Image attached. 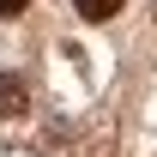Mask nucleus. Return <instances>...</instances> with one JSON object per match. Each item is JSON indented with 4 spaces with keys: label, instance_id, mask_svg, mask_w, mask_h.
<instances>
[{
    "label": "nucleus",
    "instance_id": "1",
    "mask_svg": "<svg viewBox=\"0 0 157 157\" xmlns=\"http://www.w3.org/2000/svg\"><path fill=\"white\" fill-rule=\"evenodd\" d=\"M30 109V85L18 73H0V115H24Z\"/></svg>",
    "mask_w": 157,
    "mask_h": 157
},
{
    "label": "nucleus",
    "instance_id": "2",
    "mask_svg": "<svg viewBox=\"0 0 157 157\" xmlns=\"http://www.w3.org/2000/svg\"><path fill=\"white\" fill-rule=\"evenodd\" d=\"M121 6H127V0H73V12H78L85 24H109Z\"/></svg>",
    "mask_w": 157,
    "mask_h": 157
},
{
    "label": "nucleus",
    "instance_id": "3",
    "mask_svg": "<svg viewBox=\"0 0 157 157\" xmlns=\"http://www.w3.org/2000/svg\"><path fill=\"white\" fill-rule=\"evenodd\" d=\"M24 6H30V0H0V18H18Z\"/></svg>",
    "mask_w": 157,
    "mask_h": 157
}]
</instances>
